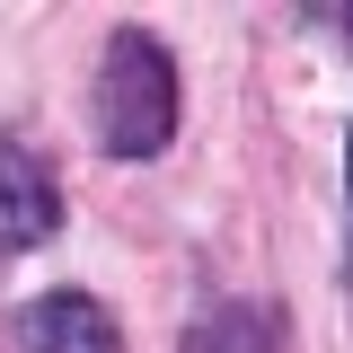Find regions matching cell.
<instances>
[{
  "mask_svg": "<svg viewBox=\"0 0 353 353\" xmlns=\"http://www.w3.org/2000/svg\"><path fill=\"white\" fill-rule=\"evenodd\" d=\"M53 230H62V194H53L44 159L18 150V141H0V248H36Z\"/></svg>",
  "mask_w": 353,
  "mask_h": 353,
  "instance_id": "3957f363",
  "label": "cell"
},
{
  "mask_svg": "<svg viewBox=\"0 0 353 353\" xmlns=\"http://www.w3.org/2000/svg\"><path fill=\"white\" fill-rule=\"evenodd\" d=\"M18 353H124L106 301L88 292H44V301L18 309Z\"/></svg>",
  "mask_w": 353,
  "mask_h": 353,
  "instance_id": "7a4b0ae2",
  "label": "cell"
},
{
  "mask_svg": "<svg viewBox=\"0 0 353 353\" xmlns=\"http://www.w3.org/2000/svg\"><path fill=\"white\" fill-rule=\"evenodd\" d=\"M176 106H185L176 53L150 36V27H115V36H106V62H97V150H106V159H150V150H168Z\"/></svg>",
  "mask_w": 353,
  "mask_h": 353,
  "instance_id": "6da1fadb",
  "label": "cell"
},
{
  "mask_svg": "<svg viewBox=\"0 0 353 353\" xmlns=\"http://www.w3.org/2000/svg\"><path fill=\"white\" fill-rule=\"evenodd\" d=\"M345 185H353V141H345Z\"/></svg>",
  "mask_w": 353,
  "mask_h": 353,
  "instance_id": "5b68a950",
  "label": "cell"
},
{
  "mask_svg": "<svg viewBox=\"0 0 353 353\" xmlns=\"http://www.w3.org/2000/svg\"><path fill=\"white\" fill-rule=\"evenodd\" d=\"M309 27H353V9H309Z\"/></svg>",
  "mask_w": 353,
  "mask_h": 353,
  "instance_id": "277c9868",
  "label": "cell"
},
{
  "mask_svg": "<svg viewBox=\"0 0 353 353\" xmlns=\"http://www.w3.org/2000/svg\"><path fill=\"white\" fill-rule=\"evenodd\" d=\"M0 256H9V248H0Z\"/></svg>",
  "mask_w": 353,
  "mask_h": 353,
  "instance_id": "8992f818",
  "label": "cell"
}]
</instances>
